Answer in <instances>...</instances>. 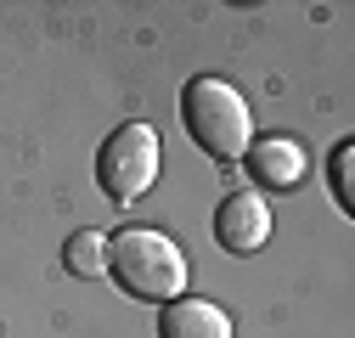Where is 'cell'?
<instances>
[{
	"label": "cell",
	"mask_w": 355,
	"mask_h": 338,
	"mask_svg": "<svg viewBox=\"0 0 355 338\" xmlns=\"http://www.w3.org/2000/svg\"><path fill=\"white\" fill-rule=\"evenodd\" d=\"M107 271H113V282L130 299H147V305L181 299L187 276H192L181 242L169 231H158V226H130V231L107 237Z\"/></svg>",
	"instance_id": "cell-1"
},
{
	"label": "cell",
	"mask_w": 355,
	"mask_h": 338,
	"mask_svg": "<svg viewBox=\"0 0 355 338\" xmlns=\"http://www.w3.org/2000/svg\"><path fill=\"white\" fill-rule=\"evenodd\" d=\"M181 118H187L192 141L220 163H232V158H243L254 147V113H248V102H243V91L232 79L198 73L181 91Z\"/></svg>",
	"instance_id": "cell-2"
},
{
	"label": "cell",
	"mask_w": 355,
	"mask_h": 338,
	"mask_svg": "<svg viewBox=\"0 0 355 338\" xmlns=\"http://www.w3.org/2000/svg\"><path fill=\"white\" fill-rule=\"evenodd\" d=\"M158 163H164L158 130L136 118V124H119V130L107 136V147H102V158H96V181H102V192H107L113 203H136L141 192H153Z\"/></svg>",
	"instance_id": "cell-3"
},
{
	"label": "cell",
	"mask_w": 355,
	"mask_h": 338,
	"mask_svg": "<svg viewBox=\"0 0 355 338\" xmlns=\"http://www.w3.org/2000/svg\"><path fill=\"white\" fill-rule=\"evenodd\" d=\"M214 237L232 254L265 248V237H271V203H265V192H232L214 208Z\"/></svg>",
	"instance_id": "cell-4"
},
{
	"label": "cell",
	"mask_w": 355,
	"mask_h": 338,
	"mask_svg": "<svg viewBox=\"0 0 355 338\" xmlns=\"http://www.w3.org/2000/svg\"><path fill=\"white\" fill-rule=\"evenodd\" d=\"M243 158H248V175H254L265 192H293V186L310 175V158H304V147H299L293 136H265V141H254Z\"/></svg>",
	"instance_id": "cell-5"
},
{
	"label": "cell",
	"mask_w": 355,
	"mask_h": 338,
	"mask_svg": "<svg viewBox=\"0 0 355 338\" xmlns=\"http://www.w3.org/2000/svg\"><path fill=\"white\" fill-rule=\"evenodd\" d=\"M158 338H232V316L220 310L214 299H169L164 316H158Z\"/></svg>",
	"instance_id": "cell-6"
},
{
	"label": "cell",
	"mask_w": 355,
	"mask_h": 338,
	"mask_svg": "<svg viewBox=\"0 0 355 338\" xmlns=\"http://www.w3.org/2000/svg\"><path fill=\"white\" fill-rule=\"evenodd\" d=\"M62 265L68 276H85V282H96L107 271V231H73L62 242Z\"/></svg>",
	"instance_id": "cell-7"
},
{
	"label": "cell",
	"mask_w": 355,
	"mask_h": 338,
	"mask_svg": "<svg viewBox=\"0 0 355 338\" xmlns=\"http://www.w3.org/2000/svg\"><path fill=\"white\" fill-rule=\"evenodd\" d=\"M349 163H355V141H338L333 147V197H338V208H344V215H349V208H355V186H349Z\"/></svg>",
	"instance_id": "cell-8"
}]
</instances>
